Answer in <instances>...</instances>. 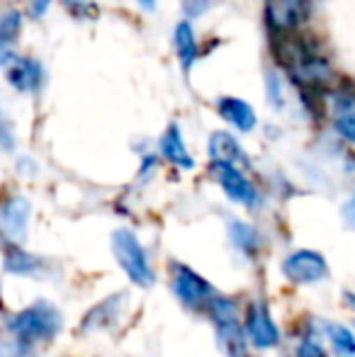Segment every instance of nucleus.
Wrapping results in <instances>:
<instances>
[{"instance_id":"obj_1","label":"nucleus","mask_w":355,"mask_h":357,"mask_svg":"<svg viewBox=\"0 0 355 357\" xmlns=\"http://www.w3.org/2000/svg\"><path fill=\"white\" fill-rule=\"evenodd\" d=\"M275 56H278L280 66L287 71L289 78L302 88H326L333 80V68L328 59L319 52L314 42L297 34H275Z\"/></svg>"},{"instance_id":"obj_2","label":"nucleus","mask_w":355,"mask_h":357,"mask_svg":"<svg viewBox=\"0 0 355 357\" xmlns=\"http://www.w3.org/2000/svg\"><path fill=\"white\" fill-rule=\"evenodd\" d=\"M5 326H8V333L15 340H20L27 348H34V345L49 343V340H54L61 333L63 316L56 306L42 299L20 309L17 314L8 316Z\"/></svg>"},{"instance_id":"obj_3","label":"nucleus","mask_w":355,"mask_h":357,"mask_svg":"<svg viewBox=\"0 0 355 357\" xmlns=\"http://www.w3.org/2000/svg\"><path fill=\"white\" fill-rule=\"evenodd\" d=\"M217 331V343L227 357H248V338L243 333V321L239 319V306L229 296L217 294L207 309Z\"/></svg>"},{"instance_id":"obj_4","label":"nucleus","mask_w":355,"mask_h":357,"mask_svg":"<svg viewBox=\"0 0 355 357\" xmlns=\"http://www.w3.org/2000/svg\"><path fill=\"white\" fill-rule=\"evenodd\" d=\"M112 253L117 265L124 270L129 280L142 289H149L156 282L151 260H149L146 248L142 245L139 236L132 229H117L112 234Z\"/></svg>"},{"instance_id":"obj_5","label":"nucleus","mask_w":355,"mask_h":357,"mask_svg":"<svg viewBox=\"0 0 355 357\" xmlns=\"http://www.w3.org/2000/svg\"><path fill=\"white\" fill-rule=\"evenodd\" d=\"M171 289L180 304L192 311H207L217 296L212 282L185 263H171Z\"/></svg>"},{"instance_id":"obj_6","label":"nucleus","mask_w":355,"mask_h":357,"mask_svg":"<svg viewBox=\"0 0 355 357\" xmlns=\"http://www.w3.org/2000/svg\"><path fill=\"white\" fill-rule=\"evenodd\" d=\"M317 0H266V20L273 34H292L309 22Z\"/></svg>"},{"instance_id":"obj_7","label":"nucleus","mask_w":355,"mask_h":357,"mask_svg":"<svg viewBox=\"0 0 355 357\" xmlns=\"http://www.w3.org/2000/svg\"><path fill=\"white\" fill-rule=\"evenodd\" d=\"M243 333H246L248 343L258 350H273L280 345V328L275 319L270 316V309L266 301L256 299L246 306V316H243Z\"/></svg>"},{"instance_id":"obj_8","label":"nucleus","mask_w":355,"mask_h":357,"mask_svg":"<svg viewBox=\"0 0 355 357\" xmlns=\"http://www.w3.org/2000/svg\"><path fill=\"white\" fill-rule=\"evenodd\" d=\"M282 275L294 284H317L328 278V263L317 250L299 248L282 260Z\"/></svg>"},{"instance_id":"obj_9","label":"nucleus","mask_w":355,"mask_h":357,"mask_svg":"<svg viewBox=\"0 0 355 357\" xmlns=\"http://www.w3.org/2000/svg\"><path fill=\"white\" fill-rule=\"evenodd\" d=\"M209 175L214 178V183L224 190L232 202L241 204V207H258V190L251 180L246 178L241 168L236 165H224V163H212L209 165Z\"/></svg>"},{"instance_id":"obj_10","label":"nucleus","mask_w":355,"mask_h":357,"mask_svg":"<svg viewBox=\"0 0 355 357\" xmlns=\"http://www.w3.org/2000/svg\"><path fill=\"white\" fill-rule=\"evenodd\" d=\"M29 216H32V204L22 195L0 202V236L8 245H22L29 231Z\"/></svg>"},{"instance_id":"obj_11","label":"nucleus","mask_w":355,"mask_h":357,"mask_svg":"<svg viewBox=\"0 0 355 357\" xmlns=\"http://www.w3.org/2000/svg\"><path fill=\"white\" fill-rule=\"evenodd\" d=\"M124 309H127V294L119 291V294H109L107 299H103L100 304H95L93 309L86 314L81 324L83 333H95V331H107L122 319Z\"/></svg>"},{"instance_id":"obj_12","label":"nucleus","mask_w":355,"mask_h":357,"mask_svg":"<svg viewBox=\"0 0 355 357\" xmlns=\"http://www.w3.org/2000/svg\"><path fill=\"white\" fill-rule=\"evenodd\" d=\"M8 83L13 85L17 93L34 95L44 83V68L37 59L32 56H17L8 66Z\"/></svg>"},{"instance_id":"obj_13","label":"nucleus","mask_w":355,"mask_h":357,"mask_svg":"<svg viewBox=\"0 0 355 357\" xmlns=\"http://www.w3.org/2000/svg\"><path fill=\"white\" fill-rule=\"evenodd\" d=\"M207 153L212 158V163H224V165H236V168H246L251 165L243 146L236 142V137H232L229 132H212L207 142Z\"/></svg>"},{"instance_id":"obj_14","label":"nucleus","mask_w":355,"mask_h":357,"mask_svg":"<svg viewBox=\"0 0 355 357\" xmlns=\"http://www.w3.org/2000/svg\"><path fill=\"white\" fill-rule=\"evenodd\" d=\"M22 34V13L17 10H5L0 13V68H8L17 59L15 47Z\"/></svg>"},{"instance_id":"obj_15","label":"nucleus","mask_w":355,"mask_h":357,"mask_svg":"<svg viewBox=\"0 0 355 357\" xmlns=\"http://www.w3.org/2000/svg\"><path fill=\"white\" fill-rule=\"evenodd\" d=\"M217 112L224 122L232 124L236 132H253L258 124V117H256V109L241 98H222L217 102Z\"/></svg>"},{"instance_id":"obj_16","label":"nucleus","mask_w":355,"mask_h":357,"mask_svg":"<svg viewBox=\"0 0 355 357\" xmlns=\"http://www.w3.org/2000/svg\"><path fill=\"white\" fill-rule=\"evenodd\" d=\"M158 151H161V155L168 160V163H173L180 170H192L195 168V158L190 155L188 146H185V142H183V134H180L178 124H171V127L163 132L161 142H158Z\"/></svg>"},{"instance_id":"obj_17","label":"nucleus","mask_w":355,"mask_h":357,"mask_svg":"<svg viewBox=\"0 0 355 357\" xmlns=\"http://www.w3.org/2000/svg\"><path fill=\"white\" fill-rule=\"evenodd\" d=\"M173 47H176V56L183 66V71H190L192 63L199 56V47H197V37H195V29L188 20L178 22L173 27Z\"/></svg>"},{"instance_id":"obj_18","label":"nucleus","mask_w":355,"mask_h":357,"mask_svg":"<svg viewBox=\"0 0 355 357\" xmlns=\"http://www.w3.org/2000/svg\"><path fill=\"white\" fill-rule=\"evenodd\" d=\"M331 102H333V127H336V132L348 144L355 146V95L336 93Z\"/></svg>"},{"instance_id":"obj_19","label":"nucleus","mask_w":355,"mask_h":357,"mask_svg":"<svg viewBox=\"0 0 355 357\" xmlns=\"http://www.w3.org/2000/svg\"><path fill=\"white\" fill-rule=\"evenodd\" d=\"M3 265L10 275H20V278H29V275H37L42 268V258L22 250V245H8L5 248Z\"/></svg>"},{"instance_id":"obj_20","label":"nucleus","mask_w":355,"mask_h":357,"mask_svg":"<svg viewBox=\"0 0 355 357\" xmlns=\"http://www.w3.org/2000/svg\"><path fill=\"white\" fill-rule=\"evenodd\" d=\"M229 238H232V243L246 255H256L258 248H261V236H258V231L253 229L251 224H246V221H239V219L229 221Z\"/></svg>"},{"instance_id":"obj_21","label":"nucleus","mask_w":355,"mask_h":357,"mask_svg":"<svg viewBox=\"0 0 355 357\" xmlns=\"http://www.w3.org/2000/svg\"><path fill=\"white\" fill-rule=\"evenodd\" d=\"M326 338L336 357H355V335L343 324H326Z\"/></svg>"},{"instance_id":"obj_22","label":"nucleus","mask_w":355,"mask_h":357,"mask_svg":"<svg viewBox=\"0 0 355 357\" xmlns=\"http://www.w3.org/2000/svg\"><path fill=\"white\" fill-rule=\"evenodd\" d=\"M292 357H328L326 350H324V345L319 343V340L314 338H302L297 343V348H294V355Z\"/></svg>"},{"instance_id":"obj_23","label":"nucleus","mask_w":355,"mask_h":357,"mask_svg":"<svg viewBox=\"0 0 355 357\" xmlns=\"http://www.w3.org/2000/svg\"><path fill=\"white\" fill-rule=\"evenodd\" d=\"M268 102L273 105V107H282L285 102V95H282V83H280V75L275 71H268Z\"/></svg>"},{"instance_id":"obj_24","label":"nucleus","mask_w":355,"mask_h":357,"mask_svg":"<svg viewBox=\"0 0 355 357\" xmlns=\"http://www.w3.org/2000/svg\"><path fill=\"white\" fill-rule=\"evenodd\" d=\"M212 5H214V0H183V15L188 20L202 17Z\"/></svg>"},{"instance_id":"obj_25","label":"nucleus","mask_w":355,"mask_h":357,"mask_svg":"<svg viewBox=\"0 0 355 357\" xmlns=\"http://www.w3.org/2000/svg\"><path fill=\"white\" fill-rule=\"evenodd\" d=\"M29 350L32 348H27V345H22L15 338L0 343V357H29Z\"/></svg>"},{"instance_id":"obj_26","label":"nucleus","mask_w":355,"mask_h":357,"mask_svg":"<svg viewBox=\"0 0 355 357\" xmlns=\"http://www.w3.org/2000/svg\"><path fill=\"white\" fill-rule=\"evenodd\" d=\"M0 146L3 149H13L15 146V134H13V127H10L8 119L0 117Z\"/></svg>"},{"instance_id":"obj_27","label":"nucleus","mask_w":355,"mask_h":357,"mask_svg":"<svg viewBox=\"0 0 355 357\" xmlns=\"http://www.w3.org/2000/svg\"><path fill=\"white\" fill-rule=\"evenodd\" d=\"M341 214H343V221H346L348 229L355 231V195H351V197H348L346 202H343Z\"/></svg>"},{"instance_id":"obj_28","label":"nucleus","mask_w":355,"mask_h":357,"mask_svg":"<svg viewBox=\"0 0 355 357\" xmlns=\"http://www.w3.org/2000/svg\"><path fill=\"white\" fill-rule=\"evenodd\" d=\"M49 5H52V0H29V13H32V17H44Z\"/></svg>"},{"instance_id":"obj_29","label":"nucleus","mask_w":355,"mask_h":357,"mask_svg":"<svg viewBox=\"0 0 355 357\" xmlns=\"http://www.w3.org/2000/svg\"><path fill=\"white\" fill-rule=\"evenodd\" d=\"M156 3H158V0H139V5H142L144 10H153V8H156Z\"/></svg>"},{"instance_id":"obj_30","label":"nucleus","mask_w":355,"mask_h":357,"mask_svg":"<svg viewBox=\"0 0 355 357\" xmlns=\"http://www.w3.org/2000/svg\"><path fill=\"white\" fill-rule=\"evenodd\" d=\"M346 299H348V304H351L353 309H355V294H346Z\"/></svg>"},{"instance_id":"obj_31","label":"nucleus","mask_w":355,"mask_h":357,"mask_svg":"<svg viewBox=\"0 0 355 357\" xmlns=\"http://www.w3.org/2000/svg\"><path fill=\"white\" fill-rule=\"evenodd\" d=\"M66 3H81V0H66Z\"/></svg>"}]
</instances>
